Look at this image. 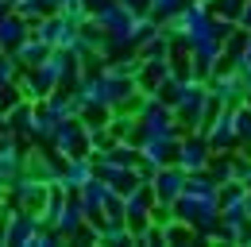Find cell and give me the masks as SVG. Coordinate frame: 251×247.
I'll return each instance as SVG.
<instances>
[{"instance_id": "obj_15", "label": "cell", "mask_w": 251, "mask_h": 247, "mask_svg": "<svg viewBox=\"0 0 251 247\" xmlns=\"http://www.w3.org/2000/svg\"><path fill=\"white\" fill-rule=\"evenodd\" d=\"M89 178H97V154H77V158H66L62 178H58V182H62V189L77 193Z\"/></svg>"}, {"instance_id": "obj_20", "label": "cell", "mask_w": 251, "mask_h": 247, "mask_svg": "<svg viewBox=\"0 0 251 247\" xmlns=\"http://www.w3.org/2000/svg\"><path fill=\"white\" fill-rule=\"evenodd\" d=\"M209 178H213L217 185H224V182L236 178V170H232V151H217V154H213V162H209Z\"/></svg>"}, {"instance_id": "obj_22", "label": "cell", "mask_w": 251, "mask_h": 247, "mask_svg": "<svg viewBox=\"0 0 251 247\" xmlns=\"http://www.w3.org/2000/svg\"><path fill=\"white\" fill-rule=\"evenodd\" d=\"M236 127H240V139H244V147H251V100H248V97L236 104Z\"/></svg>"}, {"instance_id": "obj_14", "label": "cell", "mask_w": 251, "mask_h": 247, "mask_svg": "<svg viewBox=\"0 0 251 247\" xmlns=\"http://www.w3.org/2000/svg\"><path fill=\"white\" fill-rule=\"evenodd\" d=\"M20 174H24V143H20V135H8V139H0V185L8 189Z\"/></svg>"}, {"instance_id": "obj_5", "label": "cell", "mask_w": 251, "mask_h": 247, "mask_svg": "<svg viewBox=\"0 0 251 247\" xmlns=\"http://www.w3.org/2000/svg\"><path fill=\"white\" fill-rule=\"evenodd\" d=\"M205 139L213 151H240L244 139H240V127H236V108H220L213 120L205 124Z\"/></svg>"}, {"instance_id": "obj_28", "label": "cell", "mask_w": 251, "mask_h": 247, "mask_svg": "<svg viewBox=\"0 0 251 247\" xmlns=\"http://www.w3.org/2000/svg\"><path fill=\"white\" fill-rule=\"evenodd\" d=\"M244 58H251V31H248V47H244Z\"/></svg>"}, {"instance_id": "obj_16", "label": "cell", "mask_w": 251, "mask_h": 247, "mask_svg": "<svg viewBox=\"0 0 251 247\" xmlns=\"http://www.w3.org/2000/svg\"><path fill=\"white\" fill-rule=\"evenodd\" d=\"M27 35H31V20H24L20 12L0 16V50H16Z\"/></svg>"}, {"instance_id": "obj_18", "label": "cell", "mask_w": 251, "mask_h": 247, "mask_svg": "<svg viewBox=\"0 0 251 247\" xmlns=\"http://www.w3.org/2000/svg\"><path fill=\"white\" fill-rule=\"evenodd\" d=\"M50 50H54V47H50V43H43V39L31 31V35H27V39H24L12 54H16V62H20L24 70H35V66H43V62L50 58Z\"/></svg>"}, {"instance_id": "obj_19", "label": "cell", "mask_w": 251, "mask_h": 247, "mask_svg": "<svg viewBox=\"0 0 251 247\" xmlns=\"http://www.w3.org/2000/svg\"><path fill=\"white\" fill-rule=\"evenodd\" d=\"M166 244H197V228L189 220H182V216H174L166 224Z\"/></svg>"}, {"instance_id": "obj_29", "label": "cell", "mask_w": 251, "mask_h": 247, "mask_svg": "<svg viewBox=\"0 0 251 247\" xmlns=\"http://www.w3.org/2000/svg\"><path fill=\"white\" fill-rule=\"evenodd\" d=\"M244 151H251V147H244Z\"/></svg>"}, {"instance_id": "obj_23", "label": "cell", "mask_w": 251, "mask_h": 247, "mask_svg": "<svg viewBox=\"0 0 251 247\" xmlns=\"http://www.w3.org/2000/svg\"><path fill=\"white\" fill-rule=\"evenodd\" d=\"M127 216V197L124 193H108V201H104V220H124Z\"/></svg>"}, {"instance_id": "obj_12", "label": "cell", "mask_w": 251, "mask_h": 247, "mask_svg": "<svg viewBox=\"0 0 251 247\" xmlns=\"http://www.w3.org/2000/svg\"><path fill=\"white\" fill-rule=\"evenodd\" d=\"M39 224H43V216L31 213V209H8V240L4 244H16V247H27L31 244V236L39 232Z\"/></svg>"}, {"instance_id": "obj_27", "label": "cell", "mask_w": 251, "mask_h": 247, "mask_svg": "<svg viewBox=\"0 0 251 247\" xmlns=\"http://www.w3.org/2000/svg\"><path fill=\"white\" fill-rule=\"evenodd\" d=\"M12 12V0H0V16H8Z\"/></svg>"}, {"instance_id": "obj_13", "label": "cell", "mask_w": 251, "mask_h": 247, "mask_svg": "<svg viewBox=\"0 0 251 247\" xmlns=\"http://www.w3.org/2000/svg\"><path fill=\"white\" fill-rule=\"evenodd\" d=\"M151 209H155V189H151V182L135 185L131 193H127V224H131V232H139V228H147L151 224Z\"/></svg>"}, {"instance_id": "obj_11", "label": "cell", "mask_w": 251, "mask_h": 247, "mask_svg": "<svg viewBox=\"0 0 251 247\" xmlns=\"http://www.w3.org/2000/svg\"><path fill=\"white\" fill-rule=\"evenodd\" d=\"M186 170L178 166V162H166V166H158L155 178H151V189H155V201H166V205H174L182 193H186Z\"/></svg>"}, {"instance_id": "obj_9", "label": "cell", "mask_w": 251, "mask_h": 247, "mask_svg": "<svg viewBox=\"0 0 251 247\" xmlns=\"http://www.w3.org/2000/svg\"><path fill=\"white\" fill-rule=\"evenodd\" d=\"M97 178H104V182L112 185L116 193H131L135 185H143L147 178L139 174V166H124V162H112V158H104V154H97Z\"/></svg>"}, {"instance_id": "obj_24", "label": "cell", "mask_w": 251, "mask_h": 247, "mask_svg": "<svg viewBox=\"0 0 251 247\" xmlns=\"http://www.w3.org/2000/svg\"><path fill=\"white\" fill-rule=\"evenodd\" d=\"M213 4V12L224 16V20H240V12L248 8V0H209Z\"/></svg>"}, {"instance_id": "obj_2", "label": "cell", "mask_w": 251, "mask_h": 247, "mask_svg": "<svg viewBox=\"0 0 251 247\" xmlns=\"http://www.w3.org/2000/svg\"><path fill=\"white\" fill-rule=\"evenodd\" d=\"M174 213L197 228V236H209L220 224V189H186L174 201Z\"/></svg>"}, {"instance_id": "obj_4", "label": "cell", "mask_w": 251, "mask_h": 247, "mask_svg": "<svg viewBox=\"0 0 251 247\" xmlns=\"http://www.w3.org/2000/svg\"><path fill=\"white\" fill-rule=\"evenodd\" d=\"M213 154H217V151L209 147L205 131H186V135L178 139V154H174V162H178L186 174H197V170H209Z\"/></svg>"}, {"instance_id": "obj_3", "label": "cell", "mask_w": 251, "mask_h": 247, "mask_svg": "<svg viewBox=\"0 0 251 247\" xmlns=\"http://www.w3.org/2000/svg\"><path fill=\"white\" fill-rule=\"evenodd\" d=\"M50 151L62 154V158H77V154H93V143H89V127L81 116H70L54 127V139H50Z\"/></svg>"}, {"instance_id": "obj_17", "label": "cell", "mask_w": 251, "mask_h": 247, "mask_svg": "<svg viewBox=\"0 0 251 247\" xmlns=\"http://www.w3.org/2000/svg\"><path fill=\"white\" fill-rule=\"evenodd\" d=\"M89 220V213H85V205H81V197L77 193H70V201H66V209L58 213V220H54V228L62 232V240H74L77 236V228Z\"/></svg>"}, {"instance_id": "obj_25", "label": "cell", "mask_w": 251, "mask_h": 247, "mask_svg": "<svg viewBox=\"0 0 251 247\" xmlns=\"http://www.w3.org/2000/svg\"><path fill=\"white\" fill-rule=\"evenodd\" d=\"M236 24H240V27H244V31H251V0H248V8L240 12V20H236Z\"/></svg>"}, {"instance_id": "obj_10", "label": "cell", "mask_w": 251, "mask_h": 247, "mask_svg": "<svg viewBox=\"0 0 251 247\" xmlns=\"http://www.w3.org/2000/svg\"><path fill=\"white\" fill-rule=\"evenodd\" d=\"M209 93H213V100H220L224 108H236L248 89H244V81H240V74L232 70V66H220L217 74H209Z\"/></svg>"}, {"instance_id": "obj_21", "label": "cell", "mask_w": 251, "mask_h": 247, "mask_svg": "<svg viewBox=\"0 0 251 247\" xmlns=\"http://www.w3.org/2000/svg\"><path fill=\"white\" fill-rule=\"evenodd\" d=\"M186 8V0H147V12L155 16L158 24H166V20H174L178 12Z\"/></svg>"}, {"instance_id": "obj_1", "label": "cell", "mask_w": 251, "mask_h": 247, "mask_svg": "<svg viewBox=\"0 0 251 247\" xmlns=\"http://www.w3.org/2000/svg\"><path fill=\"white\" fill-rule=\"evenodd\" d=\"M162 100L174 104L178 124H182L186 131H205V124L224 108L220 100H213V93H209V77H197V74L174 77V81L162 89Z\"/></svg>"}, {"instance_id": "obj_8", "label": "cell", "mask_w": 251, "mask_h": 247, "mask_svg": "<svg viewBox=\"0 0 251 247\" xmlns=\"http://www.w3.org/2000/svg\"><path fill=\"white\" fill-rule=\"evenodd\" d=\"M174 77H182L178 74V66L174 58H143V70H139V89L147 93V97H162V89L174 81Z\"/></svg>"}, {"instance_id": "obj_6", "label": "cell", "mask_w": 251, "mask_h": 247, "mask_svg": "<svg viewBox=\"0 0 251 247\" xmlns=\"http://www.w3.org/2000/svg\"><path fill=\"white\" fill-rule=\"evenodd\" d=\"M47 197H50V182H39V178H31V174H20L16 182L8 185V201H12L16 209H31V213H43Z\"/></svg>"}, {"instance_id": "obj_26", "label": "cell", "mask_w": 251, "mask_h": 247, "mask_svg": "<svg viewBox=\"0 0 251 247\" xmlns=\"http://www.w3.org/2000/svg\"><path fill=\"white\" fill-rule=\"evenodd\" d=\"M124 8H131V12H147V0H120Z\"/></svg>"}, {"instance_id": "obj_7", "label": "cell", "mask_w": 251, "mask_h": 247, "mask_svg": "<svg viewBox=\"0 0 251 247\" xmlns=\"http://www.w3.org/2000/svg\"><path fill=\"white\" fill-rule=\"evenodd\" d=\"M62 166L66 158L62 154H54L50 147H27L24 151V174H31V178H39V182H58L62 178Z\"/></svg>"}]
</instances>
